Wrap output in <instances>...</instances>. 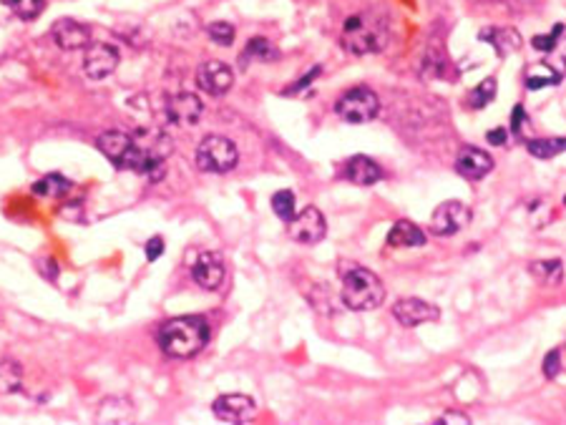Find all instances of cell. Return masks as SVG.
Here are the masks:
<instances>
[{
  "label": "cell",
  "mask_w": 566,
  "mask_h": 425,
  "mask_svg": "<svg viewBox=\"0 0 566 425\" xmlns=\"http://www.w3.org/2000/svg\"><path fill=\"white\" fill-rule=\"evenodd\" d=\"M197 86L209 96H224L234 86V71L222 61H207L197 71Z\"/></svg>",
  "instance_id": "5bb4252c"
},
{
  "label": "cell",
  "mask_w": 566,
  "mask_h": 425,
  "mask_svg": "<svg viewBox=\"0 0 566 425\" xmlns=\"http://www.w3.org/2000/svg\"><path fill=\"white\" fill-rule=\"evenodd\" d=\"M237 162H240V152H237L232 139H227V136L212 133L197 146V166L207 174L232 172Z\"/></svg>",
  "instance_id": "5b68a950"
},
{
  "label": "cell",
  "mask_w": 566,
  "mask_h": 425,
  "mask_svg": "<svg viewBox=\"0 0 566 425\" xmlns=\"http://www.w3.org/2000/svg\"><path fill=\"white\" fill-rule=\"evenodd\" d=\"M71 189V182L61 176V174H46L43 179L33 184V194L38 197H46V199H61Z\"/></svg>",
  "instance_id": "44dd1931"
},
{
  "label": "cell",
  "mask_w": 566,
  "mask_h": 425,
  "mask_svg": "<svg viewBox=\"0 0 566 425\" xmlns=\"http://www.w3.org/2000/svg\"><path fill=\"white\" fill-rule=\"evenodd\" d=\"M335 113L347 123H368L380 113V99L368 86H353L335 101Z\"/></svg>",
  "instance_id": "8992f818"
},
{
  "label": "cell",
  "mask_w": 566,
  "mask_h": 425,
  "mask_svg": "<svg viewBox=\"0 0 566 425\" xmlns=\"http://www.w3.org/2000/svg\"><path fill=\"white\" fill-rule=\"evenodd\" d=\"M99 149L109 159V162L116 166V169H126V172H142L144 164L154 159V156H146V154L136 146L132 133L123 132H106L99 136Z\"/></svg>",
  "instance_id": "277c9868"
},
{
  "label": "cell",
  "mask_w": 566,
  "mask_h": 425,
  "mask_svg": "<svg viewBox=\"0 0 566 425\" xmlns=\"http://www.w3.org/2000/svg\"><path fill=\"white\" fill-rule=\"evenodd\" d=\"M531 274L546 284H559L564 280V264L561 260H546V262L531 264Z\"/></svg>",
  "instance_id": "484cf974"
},
{
  "label": "cell",
  "mask_w": 566,
  "mask_h": 425,
  "mask_svg": "<svg viewBox=\"0 0 566 425\" xmlns=\"http://www.w3.org/2000/svg\"><path fill=\"white\" fill-rule=\"evenodd\" d=\"M320 73H323V69H320V66H315L313 71L307 73V76H303L300 81L294 83V86H290V89H287V91H284V93H297V91H300V89H307V86H310V83H313L315 79L320 76Z\"/></svg>",
  "instance_id": "836d02e7"
},
{
  "label": "cell",
  "mask_w": 566,
  "mask_h": 425,
  "mask_svg": "<svg viewBox=\"0 0 566 425\" xmlns=\"http://www.w3.org/2000/svg\"><path fill=\"white\" fill-rule=\"evenodd\" d=\"M385 303V284L365 267H355L343 280V304L353 313H370Z\"/></svg>",
  "instance_id": "3957f363"
},
{
  "label": "cell",
  "mask_w": 566,
  "mask_h": 425,
  "mask_svg": "<svg viewBox=\"0 0 566 425\" xmlns=\"http://www.w3.org/2000/svg\"><path fill=\"white\" fill-rule=\"evenodd\" d=\"M38 267L46 270V277H48V280H56V260H41Z\"/></svg>",
  "instance_id": "74e56055"
},
{
  "label": "cell",
  "mask_w": 566,
  "mask_h": 425,
  "mask_svg": "<svg viewBox=\"0 0 566 425\" xmlns=\"http://www.w3.org/2000/svg\"><path fill=\"white\" fill-rule=\"evenodd\" d=\"M486 142L494 143V146H504V143L508 142V132H506L504 126H498V129H491V132L486 133Z\"/></svg>",
  "instance_id": "e575fe53"
},
{
  "label": "cell",
  "mask_w": 566,
  "mask_h": 425,
  "mask_svg": "<svg viewBox=\"0 0 566 425\" xmlns=\"http://www.w3.org/2000/svg\"><path fill=\"white\" fill-rule=\"evenodd\" d=\"M340 43L347 53L353 56H368V53H380L388 46V26L383 18L370 16V13H355L343 23V36Z\"/></svg>",
  "instance_id": "7a4b0ae2"
},
{
  "label": "cell",
  "mask_w": 566,
  "mask_h": 425,
  "mask_svg": "<svg viewBox=\"0 0 566 425\" xmlns=\"http://www.w3.org/2000/svg\"><path fill=\"white\" fill-rule=\"evenodd\" d=\"M496 91H498V81H496L494 76H488L484 83H478L475 89L468 91V96H465V106L474 109V112L486 109V106L496 99Z\"/></svg>",
  "instance_id": "cb8c5ba5"
},
{
  "label": "cell",
  "mask_w": 566,
  "mask_h": 425,
  "mask_svg": "<svg viewBox=\"0 0 566 425\" xmlns=\"http://www.w3.org/2000/svg\"><path fill=\"white\" fill-rule=\"evenodd\" d=\"M425 242H428V237H425L423 229L418 224L408 222V219L395 222L390 234H388V244L390 247H423Z\"/></svg>",
  "instance_id": "d6986e66"
},
{
  "label": "cell",
  "mask_w": 566,
  "mask_h": 425,
  "mask_svg": "<svg viewBox=\"0 0 566 425\" xmlns=\"http://www.w3.org/2000/svg\"><path fill=\"white\" fill-rule=\"evenodd\" d=\"M561 33H564V23H556L554 31L549 33V36H534V38H531V46H534L536 51L551 53L556 48L559 38H561Z\"/></svg>",
  "instance_id": "4dcf8cb0"
},
{
  "label": "cell",
  "mask_w": 566,
  "mask_h": 425,
  "mask_svg": "<svg viewBox=\"0 0 566 425\" xmlns=\"http://www.w3.org/2000/svg\"><path fill=\"white\" fill-rule=\"evenodd\" d=\"M343 176L347 182L358 184V186H373V184L383 179V169L370 156L358 154L353 159H347V164L343 166Z\"/></svg>",
  "instance_id": "e0dca14e"
},
{
  "label": "cell",
  "mask_w": 566,
  "mask_h": 425,
  "mask_svg": "<svg viewBox=\"0 0 566 425\" xmlns=\"http://www.w3.org/2000/svg\"><path fill=\"white\" fill-rule=\"evenodd\" d=\"M491 169H494L491 154L484 152V149H475V146H465L464 152L458 154V159H455V172L461 174L464 179H468V182L484 179V176L491 174Z\"/></svg>",
  "instance_id": "2e32d148"
},
{
  "label": "cell",
  "mask_w": 566,
  "mask_h": 425,
  "mask_svg": "<svg viewBox=\"0 0 566 425\" xmlns=\"http://www.w3.org/2000/svg\"><path fill=\"white\" fill-rule=\"evenodd\" d=\"M272 212L283 219V222H290L297 212V204H294V194L290 189L284 192H277L272 197Z\"/></svg>",
  "instance_id": "83f0119b"
},
{
  "label": "cell",
  "mask_w": 566,
  "mask_h": 425,
  "mask_svg": "<svg viewBox=\"0 0 566 425\" xmlns=\"http://www.w3.org/2000/svg\"><path fill=\"white\" fill-rule=\"evenodd\" d=\"M212 410L222 423H247V420H252L254 415H257V403L250 395L227 393L214 400Z\"/></svg>",
  "instance_id": "30bf717a"
},
{
  "label": "cell",
  "mask_w": 566,
  "mask_h": 425,
  "mask_svg": "<svg viewBox=\"0 0 566 425\" xmlns=\"http://www.w3.org/2000/svg\"><path fill=\"white\" fill-rule=\"evenodd\" d=\"M21 21H36L46 11V0H5Z\"/></svg>",
  "instance_id": "4316f807"
},
{
  "label": "cell",
  "mask_w": 566,
  "mask_h": 425,
  "mask_svg": "<svg viewBox=\"0 0 566 425\" xmlns=\"http://www.w3.org/2000/svg\"><path fill=\"white\" fill-rule=\"evenodd\" d=\"M122 63V53L119 48H113L112 43H89L86 53H83V73L91 81H103L109 79Z\"/></svg>",
  "instance_id": "ba28073f"
},
{
  "label": "cell",
  "mask_w": 566,
  "mask_h": 425,
  "mask_svg": "<svg viewBox=\"0 0 566 425\" xmlns=\"http://www.w3.org/2000/svg\"><path fill=\"white\" fill-rule=\"evenodd\" d=\"M526 89L536 91V89H544V86H559L561 83V73L554 71L549 63H531L524 73Z\"/></svg>",
  "instance_id": "ffe728a7"
},
{
  "label": "cell",
  "mask_w": 566,
  "mask_h": 425,
  "mask_svg": "<svg viewBox=\"0 0 566 425\" xmlns=\"http://www.w3.org/2000/svg\"><path fill=\"white\" fill-rule=\"evenodd\" d=\"M526 149H529V154L536 156V159L549 162V159H556L559 154H564L566 142L561 136H556V139H529V142H526Z\"/></svg>",
  "instance_id": "d4e9b609"
},
{
  "label": "cell",
  "mask_w": 566,
  "mask_h": 425,
  "mask_svg": "<svg viewBox=\"0 0 566 425\" xmlns=\"http://www.w3.org/2000/svg\"><path fill=\"white\" fill-rule=\"evenodd\" d=\"M393 317L403 327H418L423 323H435L441 317V310L421 297H405L393 304Z\"/></svg>",
  "instance_id": "4fadbf2b"
},
{
  "label": "cell",
  "mask_w": 566,
  "mask_h": 425,
  "mask_svg": "<svg viewBox=\"0 0 566 425\" xmlns=\"http://www.w3.org/2000/svg\"><path fill=\"white\" fill-rule=\"evenodd\" d=\"M162 254H164V239L162 237H152V239L146 242V260H149V262H156Z\"/></svg>",
  "instance_id": "d6a6232c"
},
{
  "label": "cell",
  "mask_w": 566,
  "mask_h": 425,
  "mask_svg": "<svg viewBox=\"0 0 566 425\" xmlns=\"http://www.w3.org/2000/svg\"><path fill=\"white\" fill-rule=\"evenodd\" d=\"M21 375V367L13 363V360H3V363H0V390H5V393L18 390Z\"/></svg>",
  "instance_id": "f1b7e54d"
},
{
  "label": "cell",
  "mask_w": 566,
  "mask_h": 425,
  "mask_svg": "<svg viewBox=\"0 0 566 425\" xmlns=\"http://www.w3.org/2000/svg\"><path fill=\"white\" fill-rule=\"evenodd\" d=\"M435 423L441 425V423H464L468 425L471 423V418L465 413H443L441 418H435Z\"/></svg>",
  "instance_id": "8d00e7d4"
},
{
  "label": "cell",
  "mask_w": 566,
  "mask_h": 425,
  "mask_svg": "<svg viewBox=\"0 0 566 425\" xmlns=\"http://www.w3.org/2000/svg\"><path fill=\"white\" fill-rule=\"evenodd\" d=\"M252 58L264 61V63L274 61V58H277V48H274L272 43L267 41V38H252V41L247 43V48L240 53V63H242V69H247V66L252 63Z\"/></svg>",
  "instance_id": "603a6c76"
},
{
  "label": "cell",
  "mask_w": 566,
  "mask_h": 425,
  "mask_svg": "<svg viewBox=\"0 0 566 425\" xmlns=\"http://www.w3.org/2000/svg\"><path fill=\"white\" fill-rule=\"evenodd\" d=\"M51 36L61 51H81V48H86L91 43L89 26L73 21V18H61V21L53 23Z\"/></svg>",
  "instance_id": "9a60e30c"
},
{
  "label": "cell",
  "mask_w": 566,
  "mask_h": 425,
  "mask_svg": "<svg viewBox=\"0 0 566 425\" xmlns=\"http://www.w3.org/2000/svg\"><path fill=\"white\" fill-rule=\"evenodd\" d=\"M207 33L217 46H232L234 43V26L227 21H214L207 26Z\"/></svg>",
  "instance_id": "f546056e"
},
{
  "label": "cell",
  "mask_w": 566,
  "mask_h": 425,
  "mask_svg": "<svg viewBox=\"0 0 566 425\" xmlns=\"http://www.w3.org/2000/svg\"><path fill=\"white\" fill-rule=\"evenodd\" d=\"M471 222V209L464 202H443L431 217V232L435 237H454Z\"/></svg>",
  "instance_id": "9c48e42d"
},
{
  "label": "cell",
  "mask_w": 566,
  "mask_h": 425,
  "mask_svg": "<svg viewBox=\"0 0 566 425\" xmlns=\"http://www.w3.org/2000/svg\"><path fill=\"white\" fill-rule=\"evenodd\" d=\"M524 122H526V109L518 103V106H514V113H511V132L521 133Z\"/></svg>",
  "instance_id": "d590c367"
},
{
  "label": "cell",
  "mask_w": 566,
  "mask_h": 425,
  "mask_svg": "<svg viewBox=\"0 0 566 425\" xmlns=\"http://www.w3.org/2000/svg\"><path fill=\"white\" fill-rule=\"evenodd\" d=\"M212 330L204 317L199 314H184V317H174L164 324L159 333V347L164 355L176 357V360H187L199 355L209 343Z\"/></svg>",
  "instance_id": "6da1fadb"
},
{
  "label": "cell",
  "mask_w": 566,
  "mask_h": 425,
  "mask_svg": "<svg viewBox=\"0 0 566 425\" xmlns=\"http://www.w3.org/2000/svg\"><path fill=\"white\" fill-rule=\"evenodd\" d=\"M516 31H511V28H486V31L478 33V38L484 43H488V46H494L496 53L498 56H508L511 51H516L518 46H521V38H516V41H506L508 36H514Z\"/></svg>",
  "instance_id": "7402d4cb"
},
{
  "label": "cell",
  "mask_w": 566,
  "mask_h": 425,
  "mask_svg": "<svg viewBox=\"0 0 566 425\" xmlns=\"http://www.w3.org/2000/svg\"><path fill=\"white\" fill-rule=\"evenodd\" d=\"M287 234L297 244L323 242L325 234H327L325 214L317 207H304L303 212H294L293 219L287 222Z\"/></svg>",
  "instance_id": "52a82bcc"
},
{
  "label": "cell",
  "mask_w": 566,
  "mask_h": 425,
  "mask_svg": "<svg viewBox=\"0 0 566 425\" xmlns=\"http://www.w3.org/2000/svg\"><path fill=\"white\" fill-rule=\"evenodd\" d=\"M227 277V267H224V257L219 252H202L197 257V262L192 264V280L202 290H219Z\"/></svg>",
  "instance_id": "8fae6325"
},
{
  "label": "cell",
  "mask_w": 566,
  "mask_h": 425,
  "mask_svg": "<svg viewBox=\"0 0 566 425\" xmlns=\"http://www.w3.org/2000/svg\"><path fill=\"white\" fill-rule=\"evenodd\" d=\"M133 142H136V146H139L146 156L164 159V162L169 159V154H172L174 149L172 139L164 132H159V129H139V132L133 133Z\"/></svg>",
  "instance_id": "ac0fdd59"
},
{
  "label": "cell",
  "mask_w": 566,
  "mask_h": 425,
  "mask_svg": "<svg viewBox=\"0 0 566 425\" xmlns=\"http://www.w3.org/2000/svg\"><path fill=\"white\" fill-rule=\"evenodd\" d=\"M561 350L556 347V350H551V353L544 357V365H541V370H544V375L549 377V380H556L559 377V373H561Z\"/></svg>",
  "instance_id": "1f68e13d"
},
{
  "label": "cell",
  "mask_w": 566,
  "mask_h": 425,
  "mask_svg": "<svg viewBox=\"0 0 566 425\" xmlns=\"http://www.w3.org/2000/svg\"><path fill=\"white\" fill-rule=\"evenodd\" d=\"M204 113V103L199 101V96L197 93H189V91H182V93H174L169 101L164 103V116L169 119L172 123H179V126H194V123H199V119H202Z\"/></svg>",
  "instance_id": "7c38bea8"
}]
</instances>
